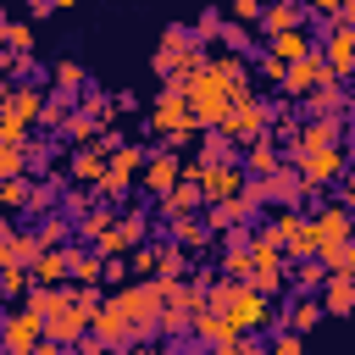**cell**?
I'll list each match as a JSON object with an SVG mask.
<instances>
[{"instance_id":"obj_1","label":"cell","mask_w":355,"mask_h":355,"mask_svg":"<svg viewBox=\"0 0 355 355\" xmlns=\"http://www.w3.org/2000/svg\"><path fill=\"white\" fill-rule=\"evenodd\" d=\"M205 305H216V311L227 316V327H233V333H266V327H272V300H266V294H255V288H250V283H239V277L205 283Z\"/></svg>"},{"instance_id":"obj_2","label":"cell","mask_w":355,"mask_h":355,"mask_svg":"<svg viewBox=\"0 0 355 355\" xmlns=\"http://www.w3.org/2000/svg\"><path fill=\"white\" fill-rule=\"evenodd\" d=\"M150 122H155V133L166 139V150H183V144H194L205 128L189 116V105H183V83L178 78H166L161 83V94H155V105H150Z\"/></svg>"},{"instance_id":"obj_3","label":"cell","mask_w":355,"mask_h":355,"mask_svg":"<svg viewBox=\"0 0 355 355\" xmlns=\"http://www.w3.org/2000/svg\"><path fill=\"white\" fill-rule=\"evenodd\" d=\"M183 105H189V116L200 122V128H216L222 116H227V105H233V94L222 89V78L200 61L189 78H183Z\"/></svg>"},{"instance_id":"obj_4","label":"cell","mask_w":355,"mask_h":355,"mask_svg":"<svg viewBox=\"0 0 355 355\" xmlns=\"http://www.w3.org/2000/svg\"><path fill=\"white\" fill-rule=\"evenodd\" d=\"M277 250H283V261H305V255H316V239H311V216L300 211V205H277V216L261 227Z\"/></svg>"},{"instance_id":"obj_5","label":"cell","mask_w":355,"mask_h":355,"mask_svg":"<svg viewBox=\"0 0 355 355\" xmlns=\"http://www.w3.org/2000/svg\"><path fill=\"white\" fill-rule=\"evenodd\" d=\"M266 128H272V105L266 100H233L227 105V116L216 122V133L222 139H233V144H255V139H266Z\"/></svg>"},{"instance_id":"obj_6","label":"cell","mask_w":355,"mask_h":355,"mask_svg":"<svg viewBox=\"0 0 355 355\" xmlns=\"http://www.w3.org/2000/svg\"><path fill=\"white\" fill-rule=\"evenodd\" d=\"M288 161H294V172H300V183H305V189H322V183L344 178V144H316V150H294Z\"/></svg>"},{"instance_id":"obj_7","label":"cell","mask_w":355,"mask_h":355,"mask_svg":"<svg viewBox=\"0 0 355 355\" xmlns=\"http://www.w3.org/2000/svg\"><path fill=\"white\" fill-rule=\"evenodd\" d=\"M44 338V322H39V311H28L22 300L0 316V355H28L33 344Z\"/></svg>"},{"instance_id":"obj_8","label":"cell","mask_w":355,"mask_h":355,"mask_svg":"<svg viewBox=\"0 0 355 355\" xmlns=\"http://www.w3.org/2000/svg\"><path fill=\"white\" fill-rule=\"evenodd\" d=\"M333 72H327V61L311 50V55H300V61H283V78H277V89L288 94V100H305L316 83H327Z\"/></svg>"},{"instance_id":"obj_9","label":"cell","mask_w":355,"mask_h":355,"mask_svg":"<svg viewBox=\"0 0 355 355\" xmlns=\"http://www.w3.org/2000/svg\"><path fill=\"white\" fill-rule=\"evenodd\" d=\"M316 55L327 61L333 83H344V78L355 72V28H349V22H333V28H327V44H316Z\"/></svg>"},{"instance_id":"obj_10","label":"cell","mask_w":355,"mask_h":355,"mask_svg":"<svg viewBox=\"0 0 355 355\" xmlns=\"http://www.w3.org/2000/svg\"><path fill=\"white\" fill-rule=\"evenodd\" d=\"M311 239H316V255L349 244V211H344V205H316V216H311Z\"/></svg>"},{"instance_id":"obj_11","label":"cell","mask_w":355,"mask_h":355,"mask_svg":"<svg viewBox=\"0 0 355 355\" xmlns=\"http://www.w3.org/2000/svg\"><path fill=\"white\" fill-rule=\"evenodd\" d=\"M316 144H344V116H305L288 139V155L294 150H316Z\"/></svg>"},{"instance_id":"obj_12","label":"cell","mask_w":355,"mask_h":355,"mask_svg":"<svg viewBox=\"0 0 355 355\" xmlns=\"http://www.w3.org/2000/svg\"><path fill=\"white\" fill-rule=\"evenodd\" d=\"M183 178V161H178V150H155V155H144V166H139V183L161 200L172 183Z\"/></svg>"},{"instance_id":"obj_13","label":"cell","mask_w":355,"mask_h":355,"mask_svg":"<svg viewBox=\"0 0 355 355\" xmlns=\"http://www.w3.org/2000/svg\"><path fill=\"white\" fill-rule=\"evenodd\" d=\"M205 67L222 78V89L233 94V100H250L255 94V83H250V67H244V55H233V50H222V55H205Z\"/></svg>"},{"instance_id":"obj_14","label":"cell","mask_w":355,"mask_h":355,"mask_svg":"<svg viewBox=\"0 0 355 355\" xmlns=\"http://www.w3.org/2000/svg\"><path fill=\"white\" fill-rule=\"evenodd\" d=\"M250 216H255V205L244 200V189H239V194H227V200H211V205H205V227H211V233H227V227H244Z\"/></svg>"},{"instance_id":"obj_15","label":"cell","mask_w":355,"mask_h":355,"mask_svg":"<svg viewBox=\"0 0 355 355\" xmlns=\"http://www.w3.org/2000/svg\"><path fill=\"white\" fill-rule=\"evenodd\" d=\"M349 311H355V277L327 272L322 277V316H349Z\"/></svg>"},{"instance_id":"obj_16","label":"cell","mask_w":355,"mask_h":355,"mask_svg":"<svg viewBox=\"0 0 355 355\" xmlns=\"http://www.w3.org/2000/svg\"><path fill=\"white\" fill-rule=\"evenodd\" d=\"M266 33H283V28H305L311 22V11L300 6V0H272V6H261V17H255Z\"/></svg>"},{"instance_id":"obj_17","label":"cell","mask_w":355,"mask_h":355,"mask_svg":"<svg viewBox=\"0 0 355 355\" xmlns=\"http://www.w3.org/2000/svg\"><path fill=\"white\" fill-rule=\"evenodd\" d=\"M316 44H311V33L305 28H283V33H266V55L272 61H300V55H311Z\"/></svg>"},{"instance_id":"obj_18","label":"cell","mask_w":355,"mask_h":355,"mask_svg":"<svg viewBox=\"0 0 355 355\" xmlns=\"http://www.w3.org/2000/svg\"><path fill=\"white\" fill-rule=\"evenodd\" d=\"M244 178H266V172H277L283 166V150L272 144V139H255V144H244Z\"/></svg>"},{"instance_id":"obj_19","label":"cell","mask_w":355,"mask_h":355,"mask_svg":"<svg viewBox=\"0 0 355 355\" xmlns=\"http://www.w3.org/2000/svg\"><path fill=\"white\" fill-rule=\"evenodd\" d=\"M166 233H172V244H178V250H200V244L211 239L205 216H194V211H183V216H166Z\"/></svg>"},{"instance_id":"obj_20","label":"cell","mask_w":355,"mask_h":355,"mask_svg":"<svg viewBox=\"0 0 355 355\" xmlns=\"http://www.w3.org/2000/svg\"><path fill=\"white\" fill-rule=\"evenodd\" d=\"M205 200H200V189H194V178H178L166 194H161V222L166 216H183V211H200Z\"/></svg>"},{"instance_id":"obj_21","label":"cell","mask_w":355,"mask_h":355,"mask_svg":"<svg viewBox=\"0 0 355 355\" xmlns=\"http://www.w3.org/2000/svg\"><path fill=\"white\" fill-rule=\"evenodd\" d=\"M28 283H39V288L67 283V250H61V244H55V250H39V261L28 266Z\"/></svg>"},{"instance_id":"obj_22","label":"cell","mask_w":355,"mask_h":355,"mask_svg":"<svg viewBox=\"0 0 355 355\" xmlns=\"http://www.w3.org/2000/svg\"><path fill=\"white\" fill-rule=\"evenodd\" d=\"M305 105H311V116H344V105H349V100H344V83H333V78H327V83H316V89L305 94Z\"/></svg>"},{"instance_id":"obj_23","label":"cell","mask_w":355,"mask_h":355,"mask_svg":"<svg viewBox=\"0 0 355 355\" xmlns=\"http://www.w3.org/2000/svg\"><path fill=\"white\" fill-rule=\"evenodd\" d=\"M67 172H72V183H83V189H94L100 183V172H105V155L94 150V144H83L72 161H67Z\"/></svg>"},{"instance_id":"obj_24","label":"cell","mask_w":355,"mask_h":355,"mask_svg":"<svg viewBox=\"0 0 355 355\" xmlns=\"http://www.w3.org/2000/svg\"><path fill=\"white\" fill-rule=\"evenodd\" d=\"M189 333H200V338H205V344H216V338H227V333H233V327H227V316H222V311H216V305H200V311H194V316H189Z\"/></svg>"},{"instance_id":"obj_25","label":"cell","mask_w":355,"mask_h":355,"mask_svg":"<svg viewBox=\"0 0 355 355\" xmlns=\"http://www.w3.org/2000/svg\"><path fill=\"white\" fill-rule=\"evenodd\" d=\"M316 322H322V300H316V294H300V300L288 305V322H283V327H288V333H311Z\"/></svg>"},{"instance_id":"obj_26","label":"cell","mask_w":355,"mask_h":355,"mask_svg":"<svg viewBox=\"0 0 355 355\" xmlns=\"http://www.w3.org/2000/svg\"><path fill=\"white\" fill-rule=\"evenodd\" d=\"M100 261L105 255H94V250H67V277L72 283H100Z\"/></svg>"},{"instance_id":"obj_27","label":"cell","mask_w":355,"mask_h":355,"mask_svg":"<svg viewBox=\"0 0 355 355\" xmlns=\"http://www.w3.org/2000/svg\"><path fill=\"white\" fill-rule=\"evenodd\" d=\"M0 50L28 55V50H33V28H28V22H0Z\"/></svg>"},{"instance_id":"obj_28","label":"cell","mask_w":355,"mask_h":355,"mask_svg":"<svg viewBox=\"0 0 355 355\" xmlns=\"http://www.w3.org/2000/svg\"><path fill=\"white\" fill-rule=\"evenodd\" d=\"M61 133H67L72 144H89V139H94L100 128H94V116H89L83 105H72V111H67V122H61Z\"/></svg>"},{"instance_id":"obj_29","label":"cell","mask_w":355,"mask_h":355,"mask_svg":"<svg viewBox=\"0 0 355 355\" xmlns=\"http://www.w3.org/2000/svg\"><path fill=\"white\" fill-rule=\"evenodd\" d=\"M222 22H227V17H222V6H205V11H200V22L189 28V33H194V44H216Z\"/></svg>"},{"instance_id":"obj_30","label":"cell","mask_w":355,"mask_h":355,"mask_svg":"<svg viewBox=\"0 0 355 355\" xmlns=\"http://www.w3.org/2000/svg\"><path fill=\"white\" fill-rule=\"evenodd\" d=\"M183 266H189V255H183L178 244H161V250H155V272H150V277H183Z\"/></svg>"},{"instance_id":"obj_31","label":"cell","mask_w":355,"mask_h":355,"mask_svg":"<svg viewBox=\"0 0 355 355\" xmlns=\"http://www.w3.org/2000/svg\"><path fill=\"white\" fill-rule=\"evenodd\" d=\"M322 277H327V266H322L316 255L294 261V283H300V294H316V288H322Z\"/></svg>"},{"instance_id":"obj_32","label":"cell","mask_w":355,"mask_h":355,"mask_svg":"<svg viewBox=\"0 0 355 355\" xmlns=\"http://www.w3.org/2000/svg\"><path fill=\"white\" fill-rule=\"evenodd\" d=\"M83 83H89V78H83V67H78V61H61V67H55V94H72V100H78V94H83Z\"/></svg>"},{"instance_id":"obj_33","label":"cell","mask_w":355,"mask_h":355,"mask_svg":"<svg viewBox=\"0 0 355 355\" xmlns=\"http://www.w3.org/2000/svg\"><path fill=\"white\" fill-rule=\"evenodd\" d=\"M28 288H33V283H28V272H22V266H0V300H11V305H17Z\"/></svg>"},{"instance_id":"obj_34","label":"cell","mask_w":355,"mask_h":355,"mask_svg":"<svg viewBox=\"0 0 355 355\" xmlns=\"http://www.w3.org/2000/svg\"><path fill=\"white\" fill-rule=\"evenodd\" d=\"M211 355H261V344H255V333H227L211 344Z\"/></svg>"},{"instance_id":"obj_35","label":"cell","mask_w":355,"mask_h":355,"mask_svg":"<svg viewBox=\"0 0 355 355\" xmlns=\"http://www.w3.org/2000/svg\"><path fill=\"white\" fill-rule=\"evenodd\" d=\"M233 150H239V144H233V139H222V133L211 128V133H205V144H200V161H239Z\"/></svg>"},{"instance_id":"obj_36","label":"cell","mask_w":355,"mask_h":355,"mask_svg":"<svg viewBox=\"0 0 355 355\" xmlns=\"http://www.w3.org/2000/svg\"><path fill=\"white\" fill-rule=\"evenodd\" d=\"M33 233H39V244H44V250H55V244H61V239L72 233V216H44V222H39Z\"/></svg>"},{"instance_id":"obj_37","label":"cell","mask_w":355,"mask_h":355,"mask_svg":"<svg viewBox=\"0 0 355 355\" xmlns=\"http://www.w3.org/2000/svg\"><path fill=\"white\" fill-rule=\"evenodd\" d=\"M261 355H305V333H288L283 327L272 344H261Z\"/></svg>"},{"instance_id":"obj_38","label":"cell","mask_w":355,"mask_h":355,"mask_svg":"<svg viewBox=\"0 0 355 355\" xmlns=\"http://www.w3.org/2000/svg\"><path fill=\"white\" fill-rule=\"evenodd\" d=\"M216 39H222V44L233 50V55H244V50H255V44H250V28H244V22H222V33H216Z\"/></svg>"},{"instance_id":"obj_39","label":"cell","mask_w":355,"mask_h":355,"mask_svg":"<svg viewBox=\"0 0 355 355\" xmlns=\"http://www.w3.org/2000/svg\"><path fill=\"white\" fill-rule=\"evenodd\" d=\"M22 166H28L22 161V144H0V183L6 178H22Z\"/></svg>"},{"instance_id":"obj_40","label":"cell","mask_w":355,"mask_h":355,"mask_svg":"<svg viewBox=\"0 0 355 355\" xmlns=\"http://www.w3.org/2000/svg\"><path fill=\"white\" fill-rule=\"evenodd\" d=\"M327 272H355V250L349 244H338V250H327V255H316Z\"/></svg>"},{"instance_id":"obj_41","label":"cell","mask_w":355,"mask_h":355,"mask_svg":"<svg viewBox=\"0 0 355 355\" xmlns=\"http://www.w3.org/2000/svg\"><path fill=\"white\" fill-rule=\"evenodd\" d=\"M0 205H11V211L28 205V178H6V183H0Z\"/></svg>"},{"instance_id":"obj_42","label":"cell","mask_w":355,"mask_h":355,"mask_svg":"<svg viewBox=\"0 0 355 355\" xmlns=\"http://www.w3.org/2000/svg\"><path fill=\"white\" fill-rule=\"evenodd\" d=\"M0 266H22L17 261V227L11 222H0Z\"/></svg>"},{"instance_id":"obj_43","label":"cell","mask_w":355,"mask_h":355,"mask_svg":"<svg viewBox=\"0 0 355 355\" xmlns=\"http://www.w3.org/2000/svg\"><path fill=\"white\" fill-rule=\"evenodd\" d=\"M261 17V0H227V22H255Z\"/></svg>"},{"instance_id":"obj_44","label":"cell","mask_w":355,"mask_h":355,"mask_svg":"<svg viewBox=\"0 0 355 355\" xmlns=\"http://www.w3.org/2000/svg\"><path fill=\"white\" fill-rule=\"evenodd\" d=\"M261 78H266V83H277V78H283V61H272V55H261Z\"/></svg>"},{"instance_id":"obj_45","label":"cell","mask_w":355,"mask_h":355,"mask_svg":"<svg viewBox=\"0 0 355 355\" xmlns=\"http://www.w3.org/2000/svg\"><path fill=\"white\" fill-rule=\"evenodd\" d=\"M28 355H67V344H55V338H39Z\"/></svg>"},{"instance_id":"obj_46","label":"cell","mask_w":355,"mask_h":355,"mask_svg":"<svg viewBox=\"0 0 355 355\" xmlns=\"http://www.w3.org/2000/svg\"><path fill=\"white\" fill-rule=\"evenodd\" d=\"M122 355H172V349H161V344H133V349H122Z\"/></svg>"},{"instance_id":"obj_47","label":"cell","mask_w":355,"mask_h":355,"mask_svg":"<svg viewBox=\"0 0 355 355\" xmlns=\"http://www.w3.org/2000/svg\"><path fill=\"white\" fill-rule=\"evenodd\" d=\"M300 6H305V11H327V17H333V0H300Z\"/></svg>"},{"instance_id":"obj_48","label":"cell","mask_w":355,"mask_h":355,"mask_svg":"<svg viewBox=\"0 0 355 355\" xmlns=\"http://www.w3.org/2000/svg\"><path fill=\"white\" fill-rule=\"evenodd\" d=\"M67 6H78V0H50V11H67Z\"/></svg>"},{"instance_id":"obj_49","label":"cell","mask_w":355,"mask_h":355,"mask_svg":"<svg viewBox=\"0 0 355 355\" xmlns=\"http://www.w3.org/2000/svg\"><path fill=\"white\" fill-rule=\"evenodd\" d=\"M0 22H6V0H0Z\"/></svg>"},{"instance_id":"obj_50","label":"cell","mask_w":355,"mask_h":355,"mask_svg":"<svg viewBox=\"0 0 355 355\" xmlns=\"http://www.w3.org/2000/svg\"><path fill=\"white\" fill-rule=\"evenodd\" d=\"M205 6H222V0H205Z\"/></svg>"},{"instance_id":"obj_51","label":"cell","mask_w":355,"mask_h":355,"mask_svg":"<svg viewBox=\"0 0 355 355\" xmlns=\"http://www.w3.org/2000/svg\"><path fill=\"white\" fill-rule=\"evenodd\" d=\"M261 6H272V0H261Z\"/></svg>"}]
</instances>
